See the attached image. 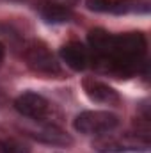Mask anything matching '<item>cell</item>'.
I'll list each match as a JSON object with an SVG mask.
<instances>
[{
    "label": "cell",
    "mask_w": 151,
    "mask_h": 153,
    "mask_svg": "<svg viewBox=\"0 0 151 153\" xmlns=\"http://www.w3.org/2000/svg\"><path fill=\"white\" fill-rule=\"evenodd\" d=\"M96 150L100 152H146L150 148L148 134H124L121 137H110V139H100L94 143Z\"/></svg>",
    "instance_id": "obj_5"
},
{
    "label": "cell",
    "mask_w": 151,
    "mask_h": 153,
    "mask_svg": "<svg viewBox=\"0 0 151 153\" xmlns=\"http://www.w3.org/2000/svg\"><path fill=\"white\" fill-rule=\"evenodd\" d=\"M38 4H46V5H59V7H66V9H73L78 0H38Z\"/></svg>",
    "instance_id": "obj_12"
},
{
    "label": "cell",
    "mask_w": 151,
    "mask_h": 153,
    "mask_svg": "<svg viewBox=\"0 0 151 153\" xmlns=\"http://www.w3.org/2000/svg\"><path fill=\"white\" fill-rule=\"evenodd\" d=\"M32 137L38 139V141H41V143L55 144V146H68V144L73 143V139H71L66 132H62L59 126H55V125H46L43 130L32 134Z\"/></svg>",
    "instance_id": "obj_8"
},
{
    "label": "cell",
    "mask_w": 151,
    "mask_h": 153,
    "mask_svg": "<svg viewBox=\"0 0 151 153\" xmlns=\"http://www.w3.org/2000/svg\"><path fill=\"white\" fill-rule=\"evenodd\" d=\"M14 109L21 116L36 119V121H46L50 112H52L50 102L44 96H41L38 93H32V91L20 94L14 102Z\"/></svg>",
    "instance_id": "obj_4"
},
{
    "label": "cell",
    "mask_w": 151,
    "mask_h": 153,
    "mask_svg": "<svg viewBox=\"0 0 151 153\" xmlns=\"http://www.w3.org/2000/svg\"><path fill=\"white\" fill-rule=\"evenodd\" d=\"M0 153H30V148L14 135L0 134Z\"/></svg>",
    "instance_id": "obj_10"
},
{
    "label": "cell",
    "mask_w": 151,
    "mask_h": 153,
    "mask_svg": "<svg viewBox=\"0 0 151 153\" xmlns=\"http://www.w3.org/2000/svg\"><path fill=\"white\" fill-rule=\"evenodd\" d=\"M4 57H5V48H4V45L0 43V64L4 62Z\"/></svg>",
    "instance_id": "obj_13"
},
{
    "label": "cell",
    "mask_w": 151,
    "mask_h": 153,
    "mask_svg": "<svg viewBox=\"0 0 151 153\" xmlns=\"http://www.w3.org/2000/svg\"><path fill=\"white\" fill-rule=\"evenodd\" d=\"M61 57L66 62V66H70L75 71L85 70L89 66V62H91L89 50L84 45L76 43V41H71V43H68V45H64L61 48Z\"/></svg>",
    "instance_id": "obj_7"
},
{
    "label": "cell",
    "mask_w": 151,
    "mask_h": 153,
    "mask_svg": "<svg viewBox=\"0 0 151 153\" xmlns=\"http://www.w3.org/2000/svg\"><path fill=\"white\" fill-rule=\"evenodd\" d=\"M23 57L27 61V66L41 75L48 76H61L62 75V68L57 62L55 55L48 50V46L41 41H32L25 46Z\"/></svg>",
    "instance_id": "obj_2"
},
{
    "label": "cell",
    "mask_w": 151,
    "mask_h": 153,
    "mask_svg": "<svg viewBox=\"0 0 151 153\" xmlns=\"http://www.w3.org/2000/svg\"><path fill=\"white\" fill-rule=\"evenodd\" d=\"M75 130L85 135H103L119 125L117 116L109 111H85L75 117Z\"/></svg>",
    "instance_id": "obj_3"
},
{
    "label": "cell",
    "mask_w": 151,
    "mask_h": 153,
    "mask_svg": "<svg viewBox=\"0 0 151 153\" xmlns=\"http://www.w3.org/2000/svg\"><path fill=\"white\" fill-rule=\"evenodd\" d=\"M38 9L43 16V20L48 23H64V22L71 20V9H66V7L38 4Z\"/></svg>",
    "instance_id": "obj_9"
},
{
    "label": "cell",
    "mask_w": 151,
    "mask_h": 153,
    "mask_svg": "<svg viewBox=\"0 0 151 153\" xmlns=\"http://www.w3.org/2000/svg\"><path fill=\"white\" fill-rule=\"evenodd\" d=\"M112 0H87V7L98 13H110Z\"/></svg>",
    "instance_id": "obj_11"
},
{
    "label": "cell",
    "mask_w": 151,
    "mask_h": 153,
    "mask_svg": "<svg viewBox=\"0 0 151 153\" xmlns=\"http://www.w3.org/2000/svg\"><path fill=\"white\" fill-rule=\"evenodd\" d=\"M89 46L93 50V62L105 73L128 78L144 64L148 43L144 34H109L107 30L94 29L89 32Z\"/></svg>",
    "instance_id": "obj_1"
},
{
    "label": "cell",
    "mask_w": 151,
    "mask_h": 153,
    "mask_svg": "<svg viewBox=\"0 0 151 153\" xmlns=\"http://www.w3.org/2000/svg\"><path fill=\"white\" fill-rule=\"evenodd\" d=\"M84 91L93 102H98V103L119 105V102H121L115 89H112L109 84H105L101 80H96V78H85L84 80Z\"/></svg>",
    "instance_id": "obj_6"
}]
</instances>
